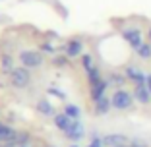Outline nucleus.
<instances>
[{
	"label": "nucleus",
	"mask_w": 151,
	"mask_h": 147,
	"mask_svg": "<svg viewBox=\"0 0 151 147\" xmlns=\"http://www.w3.org/2000/svg\"><path fill=\"white\" fill-rule=\"evenodd\" d=\"M19 62H22L23 68H27V70H37V68L43 66V52L41 50H22V52L18 54Z\"/></svg>",
	"instance_id": "f257e3e1"
},
{
	"label": "nucleus",
	"mask_w": 151,
	"mask_h": 147,
	"mask_svg": "<svg viewBox=\"0 0 151 147\" xmlns=\"http://www.w3.org/2000/svg\"><path fill=\"white\" fill-rule=\"evenodd\" d=\"M111 103L112 108H116V110H126L134 105V93H130L126 89H116L111 95Z\"/></svg>",
	"instance_id": "f03ea898"
},
{
	"label": "nucleus",
	"mask_w": 151,
	"mask_h": 147,
	"mask_svg": "<svg viewBox=\"0 0 151 147\" xmlns=\"http://www.w3.org/2000/svg\"><path fill=\"white\" fill-rule=\"evenodd\" d=\"M10 83H12V87H16V89H25L27 85L31 83V74H29V70L23 68V66L14 68L12 74H10Z\"/></svg>",
	"instance_id": "7ed1b4c3"
},
{
	"label": "nucleus",
	"mask_w": 151,
	"mask_h": 147,
	"mask_svg": "<svg viewBox=\"0 0 151 147\" xmlns=\"http://www.w3.org/2000/svg\"><path fill=\"white\" fill-rule=\"evenodd\" d=\"M122 37H124V41L134 50L143 45V33H142V29H138V27H126L124 31H122Z\"/></svg>",
	"instance_id": "20e7f679"
},
{
	"label": "nucleus",
	"mask_w": 151,
	"mask_h": 147,
	"mask_svg": "<svg viewBox=\"0 0 151 147\" xmlns=\"http://www.w3.org/2000/svg\"><path fill=\"white\" fill-rule=\"evenodd\" d=\"M124 74H126V77H128V81H134L136 85H147V76H145V72H143L142 68L130 64V66L124 68Z\"/></svg>",
	"instance_id": "39448f33"
},
{
	"label": "nucleus",
	"mask_w": 151,
	"mask_h": 147,
	"mask_svg": "<svg viewBox=\"0 0 151 147\" xmlns=\"http://www.w3.org/2000/svg\"><path fill=\"white\" fill-rule=\"evenodd\" d=\"M62 52L66 54L68 58H80V56H83V43H81L80 39H70L66 45H64Z\"/></svg>",
	"instance_id": "423d86ee"
},
{
	"label": "nucleus",
	"mask_w": 151,
	"mask_h": 147,
	"mask_svg": "<svg viewBox=\"0 0 151 147\" xmlns=\"http://www.w3.org/2000/svg\"><path fill=\"white\" fill-rule=\"evenodd\" d=\"M64 136H66L70 141H80V139H83V136H85L83 124H81L80 120H74V124H72L70 128L64 132Z\"/></svg>",
	"instance_id": "0eeeda50"
},
{
	"label": "nucleus",
	"mask_w": 151,
	"mask_h": 147,
	"mask_svg": "<svg viewBox=\"0 0 151 147\" xmlns=\"http://www.w3.org/2000/svg\"><path fill=\"white\" fill-rule=\"evenodd\" d=\"M105 147H122V145H130V139L124 134H109L103 138Z\"/></svg>",
	"instance_id": "6e6552de"
},
{
	"label": "nucleus",
	"mask_w": 151,
	"mask_h": 147,
	"mask_svg": "<svg viewBox=\"0 0 151 147\" xmlns=\"http://www.w3.org/2000/svg\"><path fill=\"white\" fill-rule=\"evenodd\" d=\"M134 99L142 105H149L151 103V91L147 85H136L134 87Z\"/></svg>",
	"instance_id": "1a4fd4ad"
},
{
	"label": "nucleus",
	"mask_w": 151,
	"mask_h": 147,
	"mask_svg": "<svg viewBox=\"0 0 151 147\" xmlns=\"http://www.w3.org/2000/svg\"><path fill=\"white\" fill-rule=\"evenodd\" d=\"M126 81H128L126 74H118V72H111L109 77H107V83L111 85V87H114V89H124Z\"/></svg>",
	"instance_id": "9d476101"
},
{
	"label": "nucleus",
	"mask_w": 151,
	"mask_h": 147,
	"mask_svg": "<svg viewBox=\"0 0 151 147\" xmlns=\"http://www.w3.org/2000/svg\"><path fill=\"white\" fill-rule=\"evenodd\" d=\"M16 136H18V132H16L12 126L4 124V122H0V143L14 141V139H16Z\"/></svg>",
	"instance_id": "9b49d317"
},
{
	"label": "nucleus",
	"mask_w": 151,
	"mask_h": 147,
	"mask_svg": "<svg viewBox=\"0 0 151 147\" xmlns=\"http://www.w3.org/2000/svg\"><path fill=\"white\" fill-rule=\"evenodd\" d=\"M72 124H74V120H72L68 114H64V112H58V114L54 116V126H56L60 132H66Z\"/></svg>",
	"instance_id": "f8f14e48"
},
{
	"label": "nucleus",
	"mask_w": 151,
	"mask_h": 147,
	"mask_svg": "<svg viewBox=\"0 0 151 147\" xmlns=\"http://www.w3.org/2000/svg\"><path fill=\"white\" fill-rule=\"evenodd\" d=\"M111 107H112V103H111V97H101L99 101H95V114H99V116H103V114H107L109 110H111Z\"/></svg>",
	"instance_id": "ddd939ff"
},
{
	"label": "nucleus",
	"mask_w": 151,
	"mask_h": 147,
	"mask_svg": "<svg viewBox=\"0 0 151 147\" xmlns=\"http://www.w3.org/2000/svg\"><path fill=\"white\" fill-rule=\"evenodd\" d=\"M107 87H109V83H107V80H103V81H99L97 85H91V101H99L101 97H105V91H107Z\"/></svg>",
	"instance_id": "4468645a"
},
{
	"label": "nucleus",
	"mask_w": 151,
	"mask_h": 147,
	"mask_svg": "<svg viewBox=\"0 0 151 147\" xmlns=\"http://www.w3.org/2000/svg\"><path fill=\"white\" fill-rule=\"evenodd\" d=\"M37 110L41 112L43 116H56V112H54V107L50 105L47 99H41L39 103H37Z\"/></svg>",
	"instance_id": "2eb2a0df"
},
{
	"label": "nucleus",
	"mask_w": 151,
	"mask_h": 147,
	"mask_svg": "<svg viewBox=\"0 0 151 147\" xmlns=\"http://www.w3.org/2000/svg\"><path fill=\"white\" fill-rule=\"evenodd\" d=\"M62 112H64V114H68L72 120H80V116H81V108L78 107V105H66Z\"/></svg>",
	"instance_id": "dca6fc26"
},
{
	"label": "nucleus",
	"mask_w": 151,
	"mask_h": 147,
	"mask_svg": "<svg viewBox=\"0 0 151 147\" xmlns=\"http://www.w3.org/2000/svg\"><path fill=\"white\" fill-rule=\"evenodd\" d=\"M87 81H89V85H97L99 81H103V77H101V70H99L97 66H95L93 70H89V72H87Z\"/></svg>",
	"instance_id": "f3484780"
},
{
	"label": "nucleus",
	"mask_w": 151,
	"mask_h": 147,
	"mask_svg": "<svg viewBox=\"0 0 151 147\" xmlns=\"http://www.w3.org/2000/svg\"><path fill=\"white\" fill-rule=\"evenodd\" d=\"M136 54H138L142 60H149V58H151V45H149V43H143L142 47L136 49Z\"/></svg>",
	"instance_id": "a211bd4d"
},
{
	"label": "nucleus",
	"mask_w": 151,
	"mask_h": 147,
	"mask_svg": "<svg viewBox=\"0 0 151 147\" xmlns=\"http://www.w3.org/2000/svg\"><path fill=\"white\" fill-rule=\"evenodd\" d=\"M2 70L8 72V74H12V70H14V60H12V56H10V54H4V56H2Z\"/></svg>",
	"instance_id": "6ab92c4d"
},
{
	"label": "nucleus",
	"mask_w": 151,
	"mask_h": 147,
	"mask_svg": "<svg viewBox=\"0 0 151 147\" xmlns=\"http://www.w3.org/2000/svg\"><path fill=\"white\" fill-rule=\"evenodd\" d=\"M81 66H83L85 74H87L89 70H93V68H95V62H93V58L89 56V54H83V56H81Z\"/></svg>",
	"instance_id": "aec40b11"
},
{
	"label": "nucleus",
	"mask_w": 151,
	"mask_h": 147,
	"mask_svg": "<svg viewBox=\"0 0 151 147\" xmlns=\"http://www.w3.org/2000/svg\"><path fill=\"white\" fill-rule=\"evenodd\" d=\"M87 147H105V141H103V138H99V136L93 132V136H91V143H89Z\"/></svg>",
	"instance_id": "412c9836"
},
{
	"label": "nucleus",
	"mask_w": 151,
	"mask_h": 147,
	"mask_svg": "<svg viewBox=\"0 0 151 147\" xmlns=\"http://www.w3.org/2000/svg\"><path fill=\"white\" fill-rule=\"evenodd\" d=\"M14 141L18 143V145H22V143H29V134H25V132H18V136H16Z\"/></svg>",
	"instance_id": "4be33fe9"
},
{
	"label": "nucleus",
	"mask_w": 151,
	"mask_h": 147,
	"mask_svg": "<svg viewBox=\"0 0 151 147\" xmlns=\"http://www.w3.org/2000/svg\"><path fill=\"white\" fill-rule=\"evenodd\" d=\"M54 66H58V68L68 66V56H66V54H64V56H56V58H54Z\"/></svg>",
	"instance_id": "5701e85b"
},
{
	"label": "nucleus",
	"mask_w": 151,
	"mask_h": 147,
	"mask_svg": "<svg viewBox=\"0 0 151 147\" xmlns=\"http://www.w3.org/2000/svg\"><path fill=\"white\" fill-rule=\"evenodd\" d=\"M41 52H43V54H54V45H50V43H43V45H41Z\"/></svg>",
	"instance_id": "b1692460"
},
{
	"label": "nucleus",
	"mask_w": 151,
	"mask_h": 147,
	"mask_svg": "<svg viewBox=\"0 0 151 147\" xmlns=\"http://www.w3.org/2000/svg\"><path fill=\"white\" fill-rule=\"evenodd\" d=\"M0 147H18V143L16 141H4V143H0Z\"/></svg>",
	"instance_id": "393cba45"
},
{
	"label": "nucleus",
	"mask_w": 151,
	"mask_h": 147,
	"mask_svg": "<svg viewBox=\"0 0 151 147\" xmlns=\"http://www.w3.org/2000/svg\"><path fill=\"white\" fill-rule=\"evenodd\" d=\"M147 87H149V91H151V74L147 76Z\"/></svg>",
	"instance_id": "a878e982"
},
{
	"label": "nucleus",
	"mask_w": 151,
	"mask_h": 147,
	"mask_svg": "<svg viewBox=\"0 0 151 147\" xmlns=\"http://www.w3.org/2000/svg\"><path fill=\"white\" fill-rule=\"evenodd\" d=\"M18 147H31V141L29 143H22V145H18Z\"/></svg>",
	"instance_id": "bb28decb"
},
{
	"label": "nucleus",
	"mask_w": 151,
	"mask_h": 147,
	"mask_svg": "<svg viewBox=\"0 0 151 147\" xmlns=\"http://www.w3.org/2000/svg\"><path fill=\"white\" fill-rule=\"evenodd\" d=\"M147 39H149V45H151V29L147 31Z\"/></svg>",
	"instance_id": "cd10ccee"
},
{
	"label": "nucleus",
	"mask_w": 151,
	"mask_h": 147,
	"mask_svg": "<svg viewBox=\"0 0 151 147\" xmlns=\"http://www.w3.org/2000/svg\"><path fill=\"white\" fill-rule=\"evenodd\" d=\"M70 147H80V145H70Z\"/></svg>",
	"instance_id": "c85d7f7f"
},
{
	"label": "nucleus",
	"mask_w": 151,
	"mask_h": 147,
	"mask_svg": "<svg viewBox=\"0 0 151 147\" xmlns=\"http://www.w3.org/2000/svg\"><path fill=\"white\" fill-rule=\"evenodd\" d=\"M122 147H130V145H122Z\"/></svg>",
	"instance_id": "c756f323"
}]
</instances>
